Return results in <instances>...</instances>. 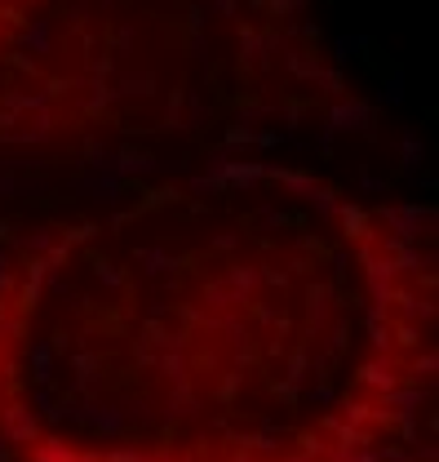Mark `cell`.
Here are the masks:
<instances>
[{"instance_id":"1","label":"cell","mask_w":439,"mask_h":462,"mask_svg":"<svg viewBox=\"0 0 439 462\" xmlns=\"http://www.w3.org/2000/svg\"><path fill=\"white\" fill-rule=\"evenodd\" d=\"M431 293L364 236L67 245L0 289L14 462H369Z\"/></svg>"}]
</instances>
